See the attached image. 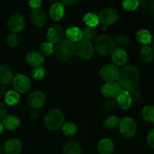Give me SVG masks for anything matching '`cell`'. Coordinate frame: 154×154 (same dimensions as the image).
Wrapping results in <instances>:
<instances>
[{
  "label": "cell",
  "mask_w": 154,
  "mask_h": 154,
  "mask_svg": "<svg viewBox=\"0 0 154 154\" xmlns=\"http://www.w3.org/2000/svg\"><path fill=\"white\" fill-rule=\"evenodd\" d=\"M140 81V73L137 68L127 66L119 72L118 84L121 89L125 91H131L137 88Z\"/></svg>",
  "instance_id": "obj_1"
},
{
  "label": "cell",
  "mask_w": 154,
  "mask_h": 154,
  "mask_svg": "<svg viewBox=\"0 0 154 154\" xmlns=\"http://www.w3.org/2000/svg\"><path fill=\"white\" fill-rule=\"evenodd\" d=\"M65 122L63 113L57 109L50 110L46 113L43 119L45 127L48 130H57L62 128Z\"/></svg>",
  "instance_id": "obj_2"
},
{
  "label": "cell",
  "mask_w": 154,
  "mask_h": 154,
  "mask_svg": "<svg viewBox=\"0 0 154 154\" xmlns=\"http://www.w3.org/2000/svg\"><path fill=\"white\" fill-rule=\"evenodd\" d=\"M115 41L110 35L101 34L97 36L94 42V48L101 56H107L114 51Z\"/></svg>",
  "instance_id": "obj_3"
},
{
  "label": "cell",
  "mask_w": 154,
  "mask_h": 154,
  "mask_svg": "<svg viewBox=\"0 0 154 154\" xmlns=\"http://www.w3.org/2000/svg\"><path fill=\"white\" fill-rule=\"evenodd\" d=\"M75 53V45L73 42L63 39L60 41L55 47V56L60 62L67 61Z\"/></svg>",
  "instance_id": "obj_4"
},
{
  "label": "cell",
  "mask_w": 154,
  "mask_h": 154,
  "mask_svg": "<svg viewBox=\"0 0 154 154\" xmlns=\"http://www.w3.org/2000/svg\"><path fill=\"white\" fill-rule=\"evenodd\" d=\"M94 46L89 41L82 39L75 45V53L82 60H90L94 54Z\"/></svg>",
  "instance_id": "obj_5"
},
{
  "label": "cell",
  "mask_w": 154,
  "mask_h": 154,
  "mask_svg": "<svg viewBox=\"0 0 154 154\" xmlns=\"http://www.w3.org/2000/svg\"><path fill=\"white\" fill-rule=\"evenodd\" d=\"M98 16L99 23L104 26H108L116 22L119 18V13L115 8H107L101 10Z\"/></svg>",
  "instance_id": "obj_6"
},
{
  "label": "cell",
  "mask_w": 154,
  "mask_h": 154,
  "mask_svg": "<svg viewBox=\"0 0 154 154\" xmlns=\"http://www.w3.org/2000/svg\"><path fill=\"white\" fill-rule=\"evenodd\" d=\"M100 75L107 83L116 82L119 78V69L114 64H107L101 69Z\"/></svg>",
  "instance_id": "obj_7"
},
{
  "label": "cell",
  "mask_w": 154,
  "mask_h": 154,
  "mask_svg": "<svg viewBox=\"0 0 154 154\" xmlns=\"http://www.w3.org/2000/svg\"><path fill=\"white\" fill-rule=\"evenodd\" d=\"M119 131L126 138H131L136 134L137 124L133 119L130 117H123L119 122Z\"/></svg>",
  "instance_id": "obj_8"
},
{
  "label": "cell",
  "mask_w": 154,
  "mask_h": 154,
  "mask_svg": "<svg viewBox=\"0 0 154 154\" xmlns=\"http://www.w3.org/2000/svg\"><path fill=\"white\" fill-rule=\"evenodd\" d=\"M13 87L15 91L21 93H26L31 88V81L26 75L18 74L14 78Z\"/></svg>",
  "instance_id": "obj_9"
},
{
  "label": "cell",
  "mask_w": 154,
  "mask_h": 154,
  "mask_svg": "<svg viewBox=\"0 0 154 154\" xmlns=\"http://www.w3.org/2000/svg\"><path fill=\"white\" fill-rule=\"evenodd\" d=\"M8 26L13 33L19 32L25 26V18L21 14H15L9 18Z\"/></svg>",
  "instance_id": "obj_10"
},
{
  "label": "cell",
  "mask_w": 154,
  "mask_h": 154,
  "mask_svg": "<svg viewBox=\"0 0 154 154\" xmlns=\"http://www.w3.org/2000/svg\"><path fill=\"white\" fill-rule=\"evenodd\" d=\"M46 102L45 95L41 91H35L30 95L28 98V104L33 109L38 110L42 108Z\"/></svg>",
  "instance_id": "obj_11"
},
{
  "label": "cell",
  "mask_w": 154,
  "mask_h": 154,
  "mask_svg": "<svg viewBox=\"0 0 154 154\" xmlns=\"http://www.w3.org/2000/svg\"><path fill=\"white\" fill-rule=\"evenodd\" d=\"M121 87L119 84L116 82L106 83L101 87V93L105 97L109 99H114L117 98L119 93H121Z\"/></svg>",
  "instance_id": "obj_12"
},
{
  "label": "cell",
  "mask_w": 154,
  "mask_h": 154,
  "mask_svg": "<svg viewBox=\"0 0 154 154\" xmlns=\"http://www.w3.org/2000/svg\"><path fill=\"white\" fill-rule=\"evenodd\" d=\"M112 61L115 66H123L128 62V54L125 52V50L120 48H116L112 52L111 54Z\"/></svg>",
  "instance_id": "obj_13"
},
{
  "label": "cell",
  "mask_w": 154,
  "mask_h": 154,
  "mask_svg": "<svg viewBox=\"0 0 154 154\" xmlns=\"http://www.w3.org/2000/svg\"><path fill=\"white\" fill-rule=\"evenodd\" d=\"M3 148L5 154H19L22 150V144L17 138H11L6 141Z\"/></svg>",
  "instance_id": "obj_14"
},
{
  "label": "cell",
  "mask_w": 154,
  "mask_h": 154,
  "mask_svg": "<svg viewBox=\"0 0 154 154\" xmlns=\"http://www.w3.org/2000/svg\"><path fill=\"white\" fill-rule=\"evenodd\" d=\"M63 35V30L62 27L59 25H54L50 27L47 32V38L49 42L52 44H57L61 41Z\"/></svg>",
  "instance_id": "obj_15"
},
{
  "label": "cell",
  "mask_w": 154,
  "mask_h": 154,
  "mask_svg": "<svg viewBox=\"0 0 154 154\" xmlns=\"http://www.w3.org/2000/svg\"><path fill=\"white\" fill-rule=\"evenodd\" d=\"M49 14L53 21L60 20L64 15V5L59 2H54L50 8Z\"/></svg>",
  "instance_id": "obj_16"
},
{
  "label": "cell",
  "mask_w": 154,
  "mask_h": 154,
  "mask_svg": "<svg viewBox=\"0 0 154 154\" xmlns=\"http://www.w3.org/2000/svg\"><path fill=\"white\" fill-rule=\"evenodd\" d=\"M14 74L12 69L7 66H0V84L8 85L13 81Z\"/></svg>",
  "instance_id": "obj_17"
},
{
  "label": "cell",
  "mask_w": 154,
  "mask_h": 154,
  "mask_svg": "<svg viewBox=\"0 0 154 154\" xmlns=\"http://www.w3.org/2000/svg\"><path fill=\"white\" fill-rule=\"evenodd\" d=\"M116 100H117L119 106L123 110L129 109L132 104V99L130 96L129 92L125 91V90L121 91V93L116 98Z\"/></svg>",
  "instance_id": "obj_18"
},
{
  "label": "cell",
  "mask_w": 154,
  "mask_h": 154,
  "mask_svg": "<svg viewBox=\"0 0 154 154\" xmlns=\"http://www.w3.org/2000/svg\"><path fill=\"white\" fill-rule=\"evenodd\" d=\"M26 60L29 65L33 67H39L42 66L44 63V57L39 52L36 51H31L27 53L26 55Z\"/></svg>",
  "instance_id": "obj_19"
},
{
  "label": "cell",
  "mask_w": 154,
  "mask_h": 154,
  "mask_svg": "<svg viewBox=\"0 0 154 154\" xmlns=\"http://www.w3.org/2000/svg\"><path fill=\"white\" fill-rule=\"evenodd\" d=\"M30 20H31V22L33 23V25L41 27L43 26L46 23L47 17L45 12L39 9V10L33 11L32 12L31 14H30Z\"/></svg>",
  "instance_id": "obj_20"
},
{
  "label": "cell",
  "mask_w": 154,
  "mask_h": 154,
  "mask_svg": "<svg viewBox=\"0 0 154 154\" xmlns=\"http://www.w3.org/2000/svg\"><path fill=\"white\" fill-rule=\"evenodd\" d=\"M66 39L72 42H78L82 39L83 33L82 31L79 27L70 26L67 28L65 32Z\"/></svg>",
  "instance_id": "obj_21"
},
{
  "label": "cell",
  "mask_w": 154,
  "mask_h": 154,
  "mask_svg": "<svg viewBox=\"0 0 154 154\" xmlns=\"http://www.w3.org/2000/svg\"><path fill=\"white\" fill-rule=\"evenodd\" d=\"M98 150L100 154H112L114 150V144L109 138H103L98 143Z\"/></svg>",
  "instance_id": "obj_22"
},
{
  "label": "cell",
  "mask_w": 154,
  "mask_h": 154,
  "mask_svg": "<svg viewBox=\"0 0 154 154\" xmlns=\"http://www.w3.org/2000/svg\"><path fill=\"white\" fill-rule=\"evenodd\" d=\"M2 125L5 129L8 130H14L20 126L18 117L14 115H8L2 120Z\"/></svg>",
  "instance_id": "obj_23"
},
{
  "label": "cell",
  "mask_w": 154,
  "mask_h": 154,
  "mask_svg": "<svg viewBox=\"0 0 154 154\" xmlns=\"http://www.w3.org/2000/svg\"><path fill=\"white\" fill-rule=\"evenodd\" d=\"M139 57L143 62L149 63L154 59V51L149 46H143L139 51Z\"/></svg>",
  "instance_id": "obj_24"
},
{
  "label": "cell",
  "mask_w": 154,
  "mask_h": 154,
  "mask_svg": "<svg viewBox=\"0 0 154 154\" xmlns=\"http://www.w3.org/2000/svg\"><path fill=\"white\" fill-rule=\"evenodd\" d=\"M136 38L139 43L144 46H148L149 44L152 43V36L147 29H140L136 34Z\"/></svg>",
  "instance_id": "obj_25"
},
{
  "label": "cell",
  "mask_w": 154,
  "mask_h": 154,
  "mask_svg": "<svg viewBox=\"0 0 154 154\" xmlns=\"http://www.w3.org/2000/svg\"><path fill=\"white\" fill-rule=\"evenodd\" d=\"M63 154H82V147L78 143L69 142L64 146Z\"/></svg>",
  "instance_id": "obj_26"
},
{
  "label": "cell",
  "mask_w": 154,
  "mask_h": 154,
  "mask_svg": "<svg viewBox=\"0 0 154 154\" xmlns=\"http://www.w3.org/2000/svg\"><path fill=\"white\" fill-rule=\"evenodd\" d=\"M5 101L6 104L10 106H14L18 105L20 101V96L18 92L14 90H10L5 96Z\"/></svg>",
  "instance_id": "obj_27"
},
{
  "label": "cell",
  "mask_w": 154,
  "mask_h": 154,
  "mask_svg": "<svg viewBox=\"0 0 154 154\" xmlns=\"http://www.w3.org/2000/svg\"><path fill=\"white\" fill-rule=\"evenodd\" d=\"M83 21L88 27H91V28H95L99 23L98 16L91 12L87 13L83 17Z\"/></svg>",
  "instance_id": "obj_28"
},
{
  "label": "cell",
  "mask_w": 154,
  "mask_h": 154,
  "mask_svg": "<svg viewBox=\"0 0 154 154\" xmlns=\"http://www.w3.org/2000/svg\"><path fill=\"white\" fill-rule=\"evenodd\" d=\"M143 120L149 123H154V106L146 105L143 108L141 112Z\"/></svg>",
  "instance_id": "obj_29"
},
{
  "label": "cell",
  "mask_w": 154,
  "mask_h": 154,
  "mask_svg": "<svg viewBox=\"0 0 154 154\" xmlns=\"http://www.w3.org/2000/svg\"><path fill=\"white\" fill-rule=\"evenodd\" d=\"M63 134L67 137H73L78 132V127L73 123H66L62 126Z\"/></svg>",
  "instance_id": "obj_30"
},
{
  "label": "cell",
  "mask_w": 154,
  "mask_h": 154,
  "mask_svg": "<svg viewBox=\"0 0 154 154\" xmlns=\"http://www.w3.org/2000/svg\"><path fill=\"white\" fill-rule=\"evenodd\" d=\"M119 122H120V119L116 116H110V117H107L104 122V127L107 128L108 129H115L116 126L119 125Z\"/></svg>",
  "instance_id": "obj_31"
},
{
  "label": "cell",
  "mask_w": 154,
  "mask_h": 154,
  "mask_svg": "<svg viewBox=\"0 0 154 154\" xmlns=\"http://www.w3.org/2000/svg\"><path fill=\"white\" fill-rule=\"evenodd\" d=\"M39 51H40V54L43 57H48V56L51 55L54 51V45L49 42H44L43 44L41 45Z\"/></svg>",
  "instance_id": "obj_32"
},
{
  "label": "cell",
  "mask_w": 154,
  "mask_h": 154,
  "mask_svg": "<svg viewBox=\"0 0 154 154\" xmlns=\"http://www.w3.org/2000/svg\"><path fill=\"white\" fill-rule=\"evenodd\" d=\"M20 37L17 33H10L7 36V44L11 48H14L19 45Z\"/></svg>",
  "instance_id": "obj_33"
},
{
  "label": "cell",
  "mask_w": 154,
  "mask_h": 154,
  "mask_svg": "<svg viewBox=\"0 0 154 154\" xmlns=\"http://www.w3.org/2000/svg\"><path fill=\"white\" fill-rule=\"evenodd\" d=\"M45 71L42 66H39V67H36L33 69L32 71V77L36 81H40L42 78L45 77Z\"/></svg>",
  "instance_id": "obj_34"
},
{
  "label": "cell",
  "mask_w": 154,
  "mask_h": 154,
  "mask_svg": "<svg viewBox=\"0 0 154 154\" xmlns=\"http://www.w3.org/2000/svg\"><path fill=\"white\" fill-rule=\"evenodd\" d=\"M83 37L85 38L84 39L89 41L95 39V37L97 35V32L95 28H91V27H85V29L83 30Z\"/></svg>",
  "instance_id": "obj_35"
},
{
  "label": "cell",
  "mask_w": 154,
  "mask_h": 154,
  "mask_svg": "<svg viewBox=\"0 0 154 154\" xmlns=\"http://www.w3.org/2000/svg\"><path fill=\"white\" fill-rule=\"evenodd\" d=\"M139 5V2L137 0H125L122 2V7L128 11H134Z\"/></svg>",
  "instance_id": "obj_36"
},
{
  "label": "cell",
  "mask_w": 154,
  "mask_h": 154,
  "mask_svg": "<svg viewBox=\"0 0 154 154\" xmlns=\"http://www.w3.org/2000/svg\"><path fill=\"white\" fill-rule=\"evenodd\" d=\"M129 44V40H128V37L125 35H119L116 38V41H115V45L118 47V48L120 49H123L126 48Z\"/></svg>",
  "instance_id": "obj_37"
},
{
  "label": "cell",
  "mask_w": 154,
  "mask_h": 154,
  "mask_svg": "<svg viewBox=\"0 0 154 154\" xmlns=\"http://www.w3.org/2000/svg\"><path fill=\"white\" fill-rule=\"evenodd\" d=\"M29 5L31 8L32 9H33V11L39 10V8L42 5V1H39V0H33V1H30L29 2Z\"/></svg>",
  "instance_id": "obj_38"
},
{
  "label": "cell",
  "mask_w": 154,
  "mask_h": 154,
  "mask_svg": "<svg viewBox=\"0 0 154 154\" xmlns=\"http://www.w3.org/2000/svg\"><path fill=\"white\" fill-rule=\"evenodd\" d=\"M147 143L148 145L151 147V148L154 149V129H152L147 135Z\"/></svg>",
  "instance_id": "obj_39"
},
{
  "label": "cell",
  "mask_w": 154,
  "mask_h": 154,
  "mask_svg": "<svg viewBox=\"0 0 154 154\" xmlns=\"http://www.w3.org/2000/svg\"><path fill=\"white\" fill-rule=\"evenodd\" d=\"M7 114V108L4 103L0 102V120H2Z\"/></svg>",
  "instance_id": "obj_40"
},
{
  "label": "cell",
  "mask_w": 154,
  "mask_h": 154,
  "mask_svg": "<svg viewBox=\"0 0 154 154\" xmlns=\"http://www.w3.org/2000/svg\"><path fill=\"white\" fill-rule=\"evenodd\" d=\"M130 93V96H131V99H139L141 96V93L139 91V90H137V88L134 89V90H131V91H128Z\"/></svg>",
  "instance_id": "obj_41"
},
{
  "label": "cell",
  "mask_w": 154,
  "mask_h": 154,
  "mask_svg": "<svg viewBox=\"0 0 154 154\" xmlns=\"http://www.w3.org/2000/svg\"><path fill=\"white\" fill-rule=\"evenodd\" d=\"M60 2L63 5H67V6H72L74 5L75 4L78 3V1H74V0H65V1H61Z\"/></svg>",
  "instance_id": "obj_42"
},
{
  "label": "cell",
  "mask_w": 154,
  "mask_h": 154,
  "mask_svg": "<svg viewBox=\"0 0 154 154\" xmlns=\"http://www.w3.org/2000/svg\"><path fill=\"white\" fill-rule=\"evenodd\" d=\"M115 107L114 103H113V102H108L106 103L105 106H104V108H106V110L107 111H110V110H112Z\"/></svg>",
  "instance_id": "obj_43"
},
{
  "label": "cell",
  "mask_w": 154,
  "mask_h": 154,
  "mask_svg": "<svg viewBox=\"0 0 154 154\" xmlns=\"http://www.w3.org/2000/svg\"><path fill=\"white\" fill-rule=\"evenodd\" d=\"M38 116H39V112H38L37 110H32L31 112H30V117L33 119H36L38 117Z\"/></svg>",
  "instance_id": "obj_44"
},
{
  "label": "cell",
  "mask_w": 154,
  "mask_h": 154,
  "mask_svg": "<svg viewBox=\"0 0 154 154\" xmlns=\"http://www.w3.org/2000/svg\"><path fill=\"white\" fill-rule=\"evenodd\" d=\"M8 89L6 88V87H5L4 86H2L1 87H0V93H1V94H2V95H5V96L6 95V93H8Z\"/></svg>",
  "instance_id": "obj_45"
},
{
  "label": "cell",
  "mask_w": 154,
  "mask_h": 154,
  "mask_svg": "<svg viewBox=\"0 0 154 154\" xmlns=\"http://www.w3.org/2000/svg\"><path fill=\"white\" fill-rule=\"evenodd\" d=\"M3 129H4V127H3L2 123L1 122H0V135H1V134L2 133V132H3Z\"/></svg>",
  "instance_id": "obj_46"
},
{
  "label": "cell",
  "mask_w": 154,
  "mask_h": 154,
  "mask_svg": "<svg viewBox=\"0 0 154 154\" xmlns=\"http://www.w3.org/2000/svg\"><path fill=\"white\" fill-rule=\"evenodd\" d=\"M3 152H4V148L2 146H0V154H2Z\"/></svg>",
  "instance_id": "obj_47"
},
{
  "label": "cell",
  "mask_w": 154,
  "mask_h": 154,
  "mask_svg": "<svg viewBox=\"0 0 154 154\" xmlns=\"http://www.w3.org/2000/svg\"><path fill=\"white\" fill-rule=\"evenodd\" d=\"M151 48H152V50H153V51H154V42L152 43V47H151Z\"/></svg>",
  "instance_id": "obj_48"
}]
</instances>
